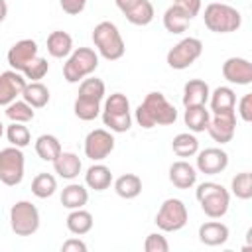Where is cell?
Segmentation results:
<instances>
[{
  "label": "cell",
  "mask_w": 252,
  "mask_h": 252,
  "mask_svg": "<svg viewBox=\"0 0 252 252\" xmlns=\"http://www.w3.org/2000/svg\"><path fill=\"white\" fill-rule=\"evenodd\" d=\"M195 197L201 205V211L209 219H220L226 215L228 205H230V193L215 181H205L197 187Z\"/></svg>",
  "instance_id": "3957f363"
},
{
  "label": "cell",
  "mask_w": 252,
  "mask_h": 252,
  "mask_svg": "<svg viewBox=\"0 0 252 252\" xmlns=\"http://www.w3.org/2000/svg\"><path fill=\"white\" fill-rule=\"evenodd\" d=\"M106 94V87L102 83V79L98 77H85L79 85V96H85V98H91V100H102Z\"/></svg>",
  "instance_id": "4dcf8cb0"
},
{
  "label": "cell",
  "mask_w": 252,
  "mask_h": 252,
  "mask_svg": "<svg viewBox=\"0 0 252 252\" xmlns=\"http://www.w3.org/2000/svg\"><path fill=\"white\" fill-rule=\"evenodd\" d=\"M51 163H53L55 173L63 179H75L83 169V163H81L79 156L73 154V152H63V150Z\"/></svg>",
  "instance_id": "d6986e66"
},
{
  "label": "cell",
  "mask_w": 252,
  "mask_h": 252,
  "mask_svg": "<svg viewBox=\"0 0 252 252\" xmlns=\"http://www.w3.org/2000/svg\"><path fill=\"white\" fill-rule=\"evenodd\" d=\"M73 110H75V116L79 120L91 122V120H94L100 114V102L98 100L85 98V96H77L75 98V104H73Z\"/></svg>",
  "instance_id": "836d02e7"
},
{
  "label": "cell",
  "mask_w": 252,
  "mask_h": 252,
  "mask_svg": "<svg viewBox=\"0 0 252 252\" xmlns=\"http://www.w3.org/2000/svg\"><path fill=\"white\" fill-rule=\"evenodd\" d=\"M108 114H122V112H130V100L126 94L122 93H112L106 100H104V110Z\"/></svg>",
  "instance_id": "ab89813d"
},
{
  "label": "cell",
  "mask_w": 252,
  "mask_h": 252,
  "mask_svg": "<svg viewBox=\"0 0 252 252\" xmlns=\"http://www.w3.org/2000/svg\"><path fill=\"white\" fill-rule=\"evenodd\" d=\"M33 148H35V154L43 161H53L61 154V142L53 134H41V136H37Z\"/></svg>",
  "instance_id": "83f0119b"
},
{
  "label": "cell",
  "mask_w": 252,
  "mask_h": 252,
  "mask_svg": "<svg viewBox=\"0 0 252 252\" xmlns=\"http://www.w3.org/2000/svg\"><path fill=\"white\" fill-rule=\"evenodd\" d=\"M230 189H232L234 197H238L242 201H248L252 197V175H250V171L236 173L230 181Z\"/></svg>",
  "instance_id": "d590c367"
},
{
  "label": "cell",
  "mask_w": 252,
  "mask_h": 252,
  "mask_svg": "<svg viewBox=\"0 0 252 252\" xmlns=\"http://www.w3.org/2000/svg\"><path fill=\"white\" fill-rule=\"evenodd\" d=\"M228 226L220 220H209L199 226V240L205 246H220L228 240Z\"/></svg>",
  "instance_id": "e0dca14e"
},
{
  "label": "cell",
  "mask_w": 252,
  "mask_h": 252,
  "mask_svg": "<svg viewBox=\"0 0 252 252\" xmlns=\"http://www.w3.org/2000/svg\"><path fill=\"white\" fill-rule=\"evenodd\" d=\"M102 122L104 126L110 128V132H128L130 126H132V116L130 112H122V114H108V112H102Z\"/></svg>",
  "instance_id": "74e56055"
},
{
  "label": "cell",
  "mask_w": 252,
  "mask_h": 252,
  "mask_svg": "<svg viewBox=\"0 0 252 252\" xmlns=\"http://www.w3.org/2000/svg\"><path fill=\"white\" fill-rule=\"evenodd\" d=\"M24 167H26V158L22 148L10 146L0 150V181L8 187H14L22 183L24 179Z\"/></svg>",
  "instance_id": "ba28073f"
},
{
  "label": "cell",
  "mask_w": 252,
  "mask_h": 252,
  "mask_svg": "<svg viewBox=\"0 0 252 252\" xmlns=\"http://www.w3.org/2000/svg\"><path fill=\"white\" fill-rule=\"evenodd\" d=\"M93 43H94L98 55L104 57L106 61H118L126 51V45H124V39H122L118 28L108 20L98 22L94 26Z\"/></svg>",
  "instance_id": "7a4b0ae2"
},
{
  "label": "cell",
  "mask_w": 252,
  "mask_h": 252,
  "mask_svg": "<svg viewBox=\"0 0 252 252\" xmlns=\"http://www.w3.org/2000/svg\"><path fill=\"white\" fill-rule=\"evenodd\" d=\"M28 81L20 71H4L0 73V106H8L18 96H22Z\"/></svg>",
  "instance_id": "7c38bea8"
},
{
  "label": "cell",
  "mask_w": 252,
  "mask_h": 252,
  "mask_svg": "<svg viewBox=\"0 0 252 252\" xmlns=\"http://www.w3.org/2000/svg\"><path fill=\"white\" fill-rule=\"evenodd\" d=\"M22 98L33 108H43L49 102V89L39 81H30L22 93Z\"/></svg>",
  "instance_id": "f1b7e54d"
},
{
  "label": "cell",
  "mask_w": 252,
  "mask_h": 252,
  "mask_svg": "<svg viewBox=\"0 0 252 252\" xmlns=\"http://www.w3.org/2000/svg\"><path fill=\"white\" fill-rule=\"evenodd\" d=\"M33 116H35L33 106H30L24 98H22V100L16 98L14 102H10V104L6 106V118H8L10 122H22V124H26V122L33 120Z\"/></svg>",
  "instance_id": "1f68e13d"
},
{
  "label": "cell",
  "mask_w": 252,
  "mask_h": 252,
  "mask_svg": "<svg viewBox=\"0 0 252 252\" xmlns=\"http://www.w3.org/2000/svg\"><path fill=\"white\" fill-rule=\"evenodd\" d=\"M114 150V136L104 130V128H96L91 130L85 138V156L93 161H102L106 159Z\"/></svg>",
  "instance_id": "30bf717a"
},
{
  "label": "cell",
  "mask_w": 252,
  "mask_h": 252,
  "mask_svg": "<svg viewBox=\"0 0 252 252\" xmlns=\"http://www.w3.org/2000/svg\"><path fill=\"white\" fill-rule=\"evenodd\" d=\"M136 122L150 130L154 126H169L177 120V110L175 106L165 98L163 93H148L146 98L138 104L136 108V114H134Z\"/></svg>",
  "instance_id": "6da1fadb"
},
{
  "label": "cell",
  "mask_w": 252,
  "mask_h": 252,
  "mask_svg": "<svg viewBox=\"0 0 252 252\" xmlns=\"http://www.w3.org/2000/svg\"><path fill=\"white\" fill-rule=\"evenodd\" d=\"M57 189V179L51 173H37L32 181V193L37 199H47L55 193Z\"/></svg>",
  "instance_id": "e575fe53"
},
{
  "label": "cell",
  "mask_w": 252,
  "mask_h": 252,
  "mask_svg": "<svg viewBox=\"0 0 252 252\" xmlns=\"http://www.w3.org/2000/svg\"><path fill=\"white\" fill-rule=\"evenodd\" d=\"M144 250L146 252H167L169 250V242L163 234L159 232H152L146 236V242H144Z\"/></svg>",
  "instance_id": "60d3db41"
},
{
  "label": "cell",
  "mask_w": 252,
  "mask_h": 252,
  "mask_svg": "<svg viewBox=\"0 0 252 252\" xmlns=\"http://www.w3.org/2000/svg\"><path fill=\"white\" fill-rule=\"evenodd\" d=\"M10 226L18 236H32L39 228V211L32 201H18L10 209Z\"/></svg>",
  "instance_id": "8992f818"
},
{
  "label": "cell",
  "mask_w": 252,
  "mask_h": 252,
  "mask_svg": "<svg viewBox=\"0 0 252 252\" xmlns=\"http://www.w3.org/2000/svg\"><path fill=\"white\" fill-rule=\"evenodd\" d=\"M169 181L177 189H191L197 183V169L191 163H187L185 159L173 161L169 165Z\"/></svg>",
  "instance_id": "2e32d148"
},
{
  "label": "cell",
  "mask_w": 252,
  "mask_h": 252,
  "mask_svg": "<svg viewBox=\"0 0 252 252\" xmlns=\"http://www.w3.org/2000/svg\"><path fill=\"white\" fill-rule=\"evenodd\" d=\"M173 4H177L191 20L201 12V0H175Z\"/></svg>",
  "instance_id": "ee69618b"
},
{
  "label": "cell",
  "mask_w": 252,
  "mask_h": 252,
  "mask_svg": "<svg viewBox=\"0 0 252 252\" xmlns=\"http://www.w3.org/2000/svg\"><path fill=\"white\" fill-rule=\"evenodd\" d=\"M222 77L232 85L252 83V63L244 57H228L222 63Z\"/></svg>",
  "instance_id": "9a60e30c"
},
{
  "label": "cell",
  "mask_w": 252,
  "mask_h": 252,
  "mask_svg": "<svg viewBox=\"0 0 252 252\" xmlns=\"http://www.w3.org/2000/svg\"><path fill=\"white\" fill-rule=\"evenodd\" d=\"M47 71H49V63H47V59L35 55V57L28 63V67L22 71V75H24L26 79H30V81H39V79H43V77L47 75Z\"/></svg>",
  "instance_id": "f35d334b"
},
{
  "label": "cell",
  "mask_w": 252,
  "mask_h": 252,
  "mask_svg": "<svg viewBox=\"0 0 252 252\" xmlns=\"http://www.w3.org/2000/svg\"><path fill=\"white\" fill-rule=\"evenodd\" d=\"M203 22L209 32L215 33H232L242 26V16L236 8L222 4V2H211L203 12Z\"/></svg>",
  "instance_id": "277c9868"
},
{
  "label": "cell",
  "mask_w": 252,
  "mask_h": 252,
  "mask_svg": "<svg viewBox=\"0 0 252 252\" xmlns=\"http://www.w3.org/2000/svg\"><path fill=\"white\" fill-rule=\"evenodd\" d=\"M238 116L244 122L252 120V93H246L240 100H238Z\"/></svg>",
  "instance_id": "b9f144b4"
},
{
  "label": "cell",
  "mask_w": 252,
  "mask_h": 252,
  "mask_svg": "<svg viewBox=\"0 0 252 252\" xmlns=\"http://www.w3.org/2000/svg\"><path fill=\"white\" fill-rule=\"evenodd\" d=\"M195 156H197V169L205 175H217L228 167V154L220 148H205Z\"/></svg>",
  "instance_id": "8fae6325"
},
{
  "label": "cell",
  "mask_w": 252,
  "mask_h": 252,
  "mask_svg": "<svg viewBox=\"0 0 252 252\" xmlns=\"http://www.w3.org/2000/svg\"><path fill=\"white\" fill-rule=\"evenodd\" d=\"M59 4H61V10H63L65 14H69V16H79V14L85 10L87 0H59Z\"/></svg>",
  "instance_id": "7bdbcfd3"
},
{
  "label": "cell",
  "mask_w": 252,
  "mask_h": 252,
  "mask_svg": "<svg viewBox=\"0 0 252 252\" xmlns=\"http://www.w3.org/2000/svg\"><path fill=\"white\" fill-rule=\"evenodd\" d=\"M116 2V6H118V10L122 12V14H126L128 10H132L136 4H140L142 0H114Z\"/></svg>",
  "instance_id": "bcb514c9"
},
{
  "label": "cell",
  "mask_w": 252,
  "mask_h": 252,
  "mask_svg": "<svg viewBox=\"0 0 252 252\" xmlns=\"http://www.w3.org/2000/svg\"><path fill=\"white\" fill-rule=\"evenodd\" d=\"M189 213L181 199H165L156 215V224L161 232H177L187 224Z\"/></svg>",
  "instance_id": "52a82bcc"
},
{
  "label": "cell",
  "mask_w": 252,
  "mask_h": 252,
  "mask_svg": "<svg viewBox=\"0 0 252 252\" xmlns=\"http://www.w3.org/2000/svg\"><path fill=\"white\" fill-rule=\"evenodd\" d=\"M112 183V171L104 163H93L85 173V185L94 191H104Z\"/></svg>",
  "instance_id": "603a6c76"
},
{
  "label": "cell",
  "mask_w": 252,
  "mask_h": 252,
  "mask_svg": "<svg viewBox=\"0 0 252 252\" xmlns=\"http://www.w3.org/2000/svg\"><path fill=\"white\" fill-rule=\"evenodd\" d=\"M63 252H87V244L81 238H69L61 244Z\"/></svg>",
  "instance_id": "f6af8a7d"
},
{
  "label": "cell",
  "mask_w": 252,
  "mask_h": 252,
  "mask_svg": "<svg viewBox=\"0 0 252 252\" xmlns=\"http://www.w3.org/2000/svg\"><path fill=\"white\" fill-rule=\"evenodd\" d=\"M73 51V37L63 32V30H55L47 35V53L55 59H65L69 57Z\"/></svg>",
  "instance_id": "44dd1931"
},
{
  "label": "cell",
  "mask_w": 252,
  "mask_h": 252,
  "mask_svg": "<svg viewBox=\"0 0 252 252\" xmlns=\"http://www.w3.org/2000/svg\"><path fill=\"white\" fill-rule=\"evenodd\" d=\"M209 136L219 144H228L236 132V114L234 112H222L213 114L207 126Z\"/></svg>",
  "instance_id": "4fadbf2b"
},
{
  "label": "cell",
  "mask_w": 252,
  "mask_h": 252,
  "mask_svg": "<svg viewBox=\"0 0 252 252\" xmlns=\"http://www.w3.org/2000/svg\"><path fill=\"white\" fill-rule=\"evenodd\" d=\"M98 67V53L91 47H77L71 51L63 65V77L67 83H79L93 75Z\"/></svg>",
  "instance_id": "5b68a950"
},
{
  "label": "cell",
  "mask_w": 252,
  "mask_h": 252,
  "mask_svg": "<svg viewBox=\"0 0 252 252\" xmlns=\"http://www.w3.org/2000/svg\"><path fill=\"white\" fill-rule=\"evenodd\" d=\"M171 150L179 158H191L199 152V140L193 132H181L171 140Z\"/></svg>",
  "instance_id": "f546056e"
},
{
  "label": "cell",
  "mask_w": 252,
  "mask_h": 252,
  "mask_svg": "<svg viewBox=\"0 0 252 252\" xmlns=\"http://www.w3.org/2000/svg\"><path fill=\"white\" fill-rule=\"evenodd\" d=\"M114 191L122 199H136L142 193V179L136 173H124L114 179Z\"/></svg>",
  "instance_id": "484cf974"
},
{
  "label": "cell",
  "mask_w": 252,
  "mask_h": 252,
  "mask_svg": "<svg viewBox=\"0 0 252 252\" xmlns=\"http://www.w3.org/2000/svg\"><path fill=\"white\" fill-rule=\"evenodd\" d=\"M189 24H191V18L177 4H171L163 12V28L169 33H183L189 28Z\"/></svg>",
  "instance_id": "d4e9b609"
},
{
  "label": "cell",
  "mask_w": 252,
  "mask_h": 252,
  "mask_svg": "<svg viewBox=\"0 0 252 252\" xmlns=\"http://www.w3.org/2000/svg\"><path fill=\"white\" fill-rule=\"evenodd\" d=\"M93 215L89 211H85L83 207L81 209H73L69 215H67V230L71 234H77V236H83L87 232H91L93 228Z\"/></svg>",
  "instance_id": "4316f807"
},
{
  "label": "cell",
  "mask_w": 252,
  "mask_h": 252,
  "mask_svg": "<svg viewBox=\"0 0 252 252\" xmlns=\"http://www.w3.org/2000/svg\"><path fill=\"white\" fill-rule=\"evenodd\" d=\"M203 53V43L197 37H183L179 43H175L169 51H167V65L171 69L183 71L187 67H191Z\"/></svg>",
  "instance_id": "9c48e42d"
},
{
  "label": "cell",
  "mask_w": 252,
  "mask_h": 252,
  "mask_svg": "<svg viewBox=\"0 0 252 252\" xmlns=\"http://www.w3.org/2000/svg\"><path fill=\"white\" fill-rule=\"evenodd\" d=\"M124 16H126V20H128L130 24H134V26H148V24L154 20L156 12H154V6H152L150 0H142V2L136 4L132 10H128Z\"/></svg>",
  "instance_id": "d6a6232c"
},
{
  "label": "cell",
  "mask_w": 252,
  "mask_h": 252,
  "mask_svg": "<svg viewBox=\"0 0 252 252\" xmlns=\"http://www.w3.org/2000/svg\"><path fill=\"white\" fill-rule=\"evenodd\" d=\"M185 126L189 128V132L199 134L205 132L211 120V110L205 104H197V106H185V114H183Z\"/></svg>",
  "instance_id": "7402d4cb"
},
{
  "label": "cell",
  "mask_w": 252,
  "mask_h": 252,
  "mask_svg": "<svg viewBox=\"0 0 252 252\" xmlns=\"http://www.w3.org/2000/svg\"><path fill=\"white\" fill-rule=\"evenodd\" d=\"M87 201H89V191H87V187L81 185V183H69V185L63 187V191H61V205H63L65 209H69V211L85 207Z\"/></svg>",
  "instance_id": "cb8c5ba5"
},
{
  "label": "cell",
  "mask_w": 252,
  "mask_h": 252,
  "mask_svg": "<svg viewBox=\"0 0 252 252\" xmlns=\"http://www.w3.org/2000/svg\"><path fill=\"white\" fill-rule=\"evenodd\" d=\"M37 55V43L33 39H20L16 41L10 49H8V65L14 69V71H24L28 67V63Z\"/></svg>",
  "instance_id": "5bb4252c"
},
{
  "label": "cell",
  "mask_w": 252,
  "mask_h": 252,
  "mask_svg": "<svg viewBox=\"0 0 252 252\" xmlns=\"http://www.w3.org/2000/svg\"><path fill=\"white\" fill-rule=\"evenodd\" d=\"M2 134H4V124L0 122V138H2Z\"/></svg>",
  "instance_id": "c3c4849f"
},
{
  "label": "cell",
  "mask_w": 252,
  "mask_h": 252,
  "mask_svg": "<svg viewBox=\"0 0 252 252\" xmlns=\"http://www.w3.org/2000/svg\"><path fill=\"white\" fill-rule=\"evenodd\" d=\"M6 16H8V4L6 0H0V24L6 20Z\"/></svg>",
  "instance_id": "7dc6e473"
},
{
  "label": "cell",
  "mask_w": 252,
  "mask_h": 252,
  "mask_svg": "<svg viewBox=\"0 0 252 252\" xmlns=\"http://www.w3.org/2000/svg\"><path fill=\"white\" fill-rule=\"evenodd\" d=\"M209 104L213 114H222V112H234L236 106V94L230 87H217L209 94Z\"/></svg>",
  "instance_id": "ffe728a7"
},
{
  "label": "cell",
  "mask_w": 252,
  "mask_h": 252,
  "mask_svg": "<svg viewBox=\"0 0 252 252\" xmlns=\"http://www.w3.org/2000/svg\"><path fill=\"white\" fill-rule=\"evenodd\" d=\"M211 89L203 79H191L183 87V106H197L209 102Z\"/></svg>",
  "instance_id": "ac0fdd59"
},
{
  "label": "cell",
  "mask_w": 252,
  "mask_h": 252,
  "mask_svg": "<svg viewBox=\"0 0 252 252\" xmlns=\"http://www.w3.org/2000/svg\"><path fill=\"white\" fill-rule=\"evenodd\" d=\"M6 138H8V142H10L12 146H16V148H26V146L30 144V140H32V134H30V130H28L26 124H22V122H12V124L6 128Z\"/></svg>",
  "instance_id": "8d00e7d4"
}]
</instances>
